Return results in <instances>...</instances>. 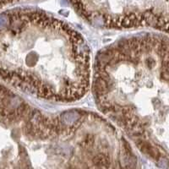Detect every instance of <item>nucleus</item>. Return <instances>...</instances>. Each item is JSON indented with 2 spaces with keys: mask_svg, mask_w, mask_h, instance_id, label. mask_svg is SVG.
Segmentation results:
<instances>
[{
  "mask_svg": "<svg viewBox=\"0 0 169 169\" xmlns=\"http://www.w3.org/2000/svg\"><path fill=\"white\" fill-rule=\"evenodd\" d=\"M99 110L159 161L169 139V40L134 36L105 48L93 68Z\"/></svg>",
  "mask_w": 169,
  "mask_h": 169,
  "instance_id": "obj_1",
  "label": "nucleus"
},
{
  "mask_svg": "<svg viewBox=\"0 0 169 169\" xmlns=\"http://www.w3.org/2000/svg\"><path fill=\"white\" fill-rule=\"evenodd\" d=\"M90 48L65 21L36 9L0 14V80L21 92L74 102L91 85Z\"/></svg>",
  "mask_w": 169,
  "mask_h": 169,
  "instance_id": "obj_2",
  "label": "nucleus"
},
{
  "mask_svg": "<svg viewBox=\"0 0 169 169\" xmlns=\"http://www.w3.org/2000/svg\"><path fill=\"white\" fill-rule=\"evenodd\" d=\"M89 24L111 30L152 28L169 33V0H68Z\"/></svg>",
  "mask_w": 169,
  "mask_h": 169,
  "instance_id": "obj_3",
  "label": "nucleus"
},
{
  "mask_svg": "<svg viewBox=\"0 0 169 169\" xmlns=\"http://www.w3.org/2000/svg\"><path fill=\"white\" fill-rule=\"evenodd\" d=\"M21 1H26V0H0V10L9 5V4H12V3H17V2H21Z\"/></svg>",
  "mask_w": 169,
  "mask_h": 169,
  "instance_id": "obj_4",
  "label": "nucleus"
}]
</instances>
